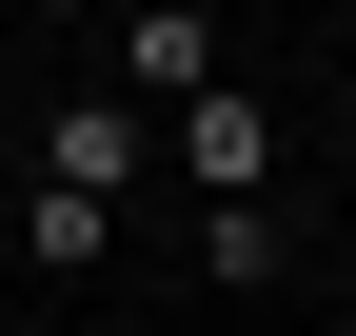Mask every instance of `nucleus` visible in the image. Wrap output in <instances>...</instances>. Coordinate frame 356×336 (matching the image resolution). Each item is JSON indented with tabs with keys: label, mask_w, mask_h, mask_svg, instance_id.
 Here are the masks:
<instances>
[{
	"label": "nucleus",
	"mask_w": 356,
	"mask_h": 336,
	"mask_svg": "<svg viewBox=\"0 0 356 336\" xmlns=\"http://www.w3.org/2000/svg\"><path fill=\"white\" fill-rule=\"evenodd\" d=\"M198 277H218V297H277V277H297V218H277V198H198Z\"/></svg>",
	"instance_id": "nucleus-4"
},
{
	"label": "nucleus",
	"mask_w": 356,
	"mask_h": 336,
	"mask_svg": "<svg viewBox=\"0 0 356 336\" xmlns=\"http://www.w3.org/2000/svg\"><path fill=\"white\" fill-rule=\"evenodd\" d=\"M20 20H60V40H79V20H119V0H20Z\"/></svg>",
	"instance_id": "nucleus-6"
},
{
	"label": "nucleus",
	"mask_w": 356,
	"mask_h": 336,
	"mask_svg": "<svg viewBox=\"0 0 356 336\" xmlns=\"http://www.w3.org/2000/svg\"><path fill=\"white\" fill-rule=\"evenodd\" d=\"M159 158L198 198H277V99H257V79H198V99L159 119Z\"/></svg>",
	"instance_id": "nucleus-1"
},
{
	"label": "nucleus",
	"mask_w": 356,
	"mask_h": 336,
	"mask_svg": "<svg viewBox=\"0 0 356 336\" xmlns=\"http://www.w3.org/2000/svg\"><path fill=\"white\" fill-rule=\"evenodd\" d=\"M20 258H40V277H119V198H99V178H40V198H20Z\"/></svg>",
	"instance_id": "nucleus-5"
},
{
	"label": "nucleus",
	"mask_w": 356,
	"mask_h": 336,
	"mask_svg": "<svg viewBox=\"0 0 356 336\" xmlns=\"http://www.w3.org/2000/svg\"><path fill=\"white\" fill-rule=\"evenodd\" d=\"M40 178H99V198H119V178H159V119L119 99V79H60V119H40Z\"/></svg>",
	"instance_id": "nucleus-2"
},
{
	"label": "nucleus",
	"mask_w": 356,
	"mask_h": 336,
	"mask_svg": "<svg viewBox=\"0 0 356 336\" xmlns=\"http://www.w3.org/2000/svg\"><path fill=\"white\" fill-rule=\"evenodd\" d=\"M198 79H238V60H218V20H198V0H119V99H139V119H178Z\"/></svg>",
	"instance_id": "nucleus-3"
}]
</instances>
